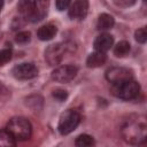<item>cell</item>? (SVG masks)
<instances>
[{
    "instance_id": "obj_1",
    "label": "cell",
    "mask_w": 147,
    "mask_h": 147,
    "mask_svg": "<svg viewBox=\"0 0 147 147\" xmlns=\"http://www.w3.org/2000/svg\"><path fill=\"white\" fill-rule=\"evenodd\" d=\"M121 133L124 140L132 145H139L147 139V123L142 116H130L122 125Z\"/></svg>"
},
{
    "instance_id": "obj_2",
    "label": "cell",
    "mask_w": 147,
    "mask_h": 147,
    "mask_svg": "<svg viewBox=\"0 0 147 147\" xmlns=\"http://www.w3.org/2000/svg\"><path fill=\"white\" fill-rule=\"evenodd\" d=\"M7 130L16 140H26L31 137L32 126L24 117H13L7 124Z\"/></svg>"
},
{
    "instance_id": "obj_3",
    "label": "cell",
    "mask_w": 147,
    "mask_h": 147,
    "mask_svg": "<svg viewBox=\"0 0 147 147\" xmlns=\"http://www.w3.org/2000/svg\"><path fill=\"white\" fill-rule=\"evenodd\" d=\"M140 91V85L134 80H126L119 84H113L111 92L115 96L123 99V100H131L134 99Z\"/></svg>"
},
{
    "instance_id": "obj_4",
    "label": "cell",
    "mask_w": 147,
    "mask_h": 147,
    "mask_svg": "<svg viewBox=\"0 0 147 147\" xmlns=\"http://www.w3.org/2000/svg\"><path fill=\"white\" fill-rule=\"evenodd\" d=\"M79 122H80V115L78 114V111L75 109H68L60 117L59 126H57L59 132L62 136L69 134L78 126Z\"/></svg>"
},
{
    "instance_id": "obj_5",
    "label": "cell",
    "mask_w": 147,
    "mask_h": 147,
    "mask_svg": "<svg viewBox=\"0 0 147 147\" xmlns=\"http://www.w3.org/2000/svg\"><path fill=\"white\" fill-rule=\"evenodd\" d=\"M106 78L111 84H119V83L133 79V72H132V70H130L127 68L114 67V68H110L107 70Z\"/></svg>"
},
{
    "instance_id": "obj_6",
    "label": "cell",
    "mask_w": 147,
    "mask_h": 147,
    "mask_svg": "<svg viewBox=\"0 0 147 147\" xmlns=\"http://www.w3.org/2000/svg\"><path fill=\"white\" fill-rule=\"evenodd\" d=\"M77 72L78 68L76 65H62L52 72V78L57 83H68L76 77Z\"/></svg>"
},
{
    "instance_id": "obj_7",
    "label": "cell",
    "mask_w": 147,
    "mask_h": 147,
    "mask_svg": "<svg viewBox=\"0 0 147 147\" xmlns=\"http://www.w3.org/2000/svg\"><path fill=\"white\" fill-rule=\"evenodd\" d=\"M17 9L21 15H23L25 18L36 21L39 20V10L37 6V0H18Z\"/></svg>"
},
{
    "instance_id": "obj_8",
    "label": "cell",
    "mask_w": 147,
    "mask_h": 147,
    "mask_svg": "<svg viewBox=\"0 0 147 147\" xmlns=\"http://www.w3.org/2000/svg\"><path fill=\"white\" fill-rule=\"evenodd\" d=\"M11 74L17 79H31L38 75V69L33 63H21L13 68Z\"/></svg>"
},
{
    "instance_id": "obj_9",
    "label": "cell",
    "mask_w": 147,
    "mask_h": 147,
    "mask_svg": "<svg viewBox=\"0 0 147 147\" xmlns=\"http://www.w3.org/2000/svg\"><path fill=\"white\" fill-rule=\"evenodd\" d=\"M65 47L62 44H53L49 45L45 51V60L49 65H56L63 59Z\"/></svg>"
},
{
    "instance_id": "obj_10",
    "label": "cell",
    "mask_w": 147,
    "mask_h": 147,
    "mask_svg": "<svg viewBox=\"0 0 147 147\" xmlns=\"http://www.w3.org/2000/svg\"><path fill=\"white\" fill-rule=\"evenodd\" d=\"M88 11V0H76L69 8V16L71 18L83 20Z\"/></svg>"
},
{
    "instance_id": "obj_11",
    "label": "cell",
    "mask_w": 147,
    "mask_h": 147,
    "mask_svg": "<svg viewBox=\"0 0 147 147\" xmlns=\"http://www.w3.org/2000/svg\"><path fill=\"white\" fill-rule=\"evenodd\" d=\"M114 44V38L111 34L109 33H101L100 36H98L93 42L94 49L99 51V52H103L106 53L107 51L110 49V47Z\"/></svg>"
},
{
    "instance_id": "obj_12",
    "label": "cell",
    "mask_w": 147,
    "mask_h": 147,
    "mask_svg": "<svg viewBox=\"0 0 147 147\" xmlns=\"http://www.w3.org/2000/svg\"><path fill=\"white\" fill-rule=\"evenodd\" d=\"M56 32H57L56 25H54L52 23H48V24H45V25H42L38 29L37 36L40 40H51L55 37Z\"/></svg>"
},
{
    "instance_id": "obj_13",
    "label": "cell",
    "mask_w": 147,
    "mask_h": 147,
    "mask_svg": "<svg viewBox=\"0 0 147 147\" xmlns=\"http://www.w3.org/2000/svg\"><path fill=\"white\" fill-rule=\"evenodd\" d=\"M106 60H107L106 53L95 51L88 55V57L86 60V65L88 68H98V67H101L102 64H105Z\"/></svg>"
},
{
    "instance_id": "obj_14",
    "label": "cell",
    "mask_w": 147,
    "mask_h": 147,
    "mask_svg": "<svg viewBox=\"0 0 147 147\" xmlns=\"http://www.w3.org/2000/svg\"><path fill=\"white\" fill-rule=\"evenodd\" d=\"M114 24H115L114 17L109 14L103 13L98 17L96 28H98V30H109L114 26Z\"/></svg>"
},
{
    "instance_id": "obj_15",
    "label": "cell",
    "mask_w": 147,
    "mask_h": 147,
    "mask_svg": "<svg viewBox=\"0 0 147 147\" xmlns=\"http://www.w3.org/2000/svg\"><path fill=\"white\" fill-rule=\"evenodd\" d=\"M16 145V139L8 130H0V147H13Z\"/></svg>"
},
{
    "instance_id": "obj_16",
    "label": "cell",
    "mask_w": 147,
    "mask_h": 147,
    "mask_svg": "<svg viewBox=\"0 0 147 147\" xmlns=\"http://www.w3.org/2000/svg\"><path fill=\"white\" fill-rule=\"evenodd\" d=\"M129 52H130V44L125 40L119 41L114 48V54L117 57H124L129 54Z\"/></svg>"
},
{
    "instance_id": "obj_17",
    "label": "cell",
    "mask_w": 147,
    "mask_h": 147,
    "mask_svg": "<svg viewBox=\"0 0 147 147\" xmlns=\"http://www.w3.org/2000/svg\"><path fill=\"white\" fill-rule=\"evenodd\" d=\"M26 106L32 110H39L42 106V98L40 95H30L26 98Z\"/></svg>"
},
{
    "instance_id": "obj_18",
    "label": "cell",
    "mask_w": 147,
    "mask_h": 147,
    "mask_svg": "<svg viewBox=\"0 0 147 147\" xmlns=\"http://www.w3.org/2000/svg\"><path fill=\"white\" fill-rule=\"evenodd\" d=\"M93 144H94V140L88 134H80L75 140V145L78 147H88V146H92Z\"/></svg>"
},
{
    "instance_id": "obj_19",
    "label": "cell",
    "mask_w": 147,
    "mask_h": 147,
    "mask_svg": "<svg viewBox=\"0 0 147 147\" xmlns=\"http://www.w3.org/2000/svg\"><path fill=\"white\" fill-rule=\"evenodd\" d=\"M15 40L18 42V44H26L31 40V33L29 31H22V32H18L15 37Z\"/></svg>"
},
{
    "instance_id": "obj_20",
    "label": "cell",
    "mask_w": 147,
    "mask_h": 147,
    "mask_svg": "<svg viewBox=\"0 0 147 147\" xmlns=\"http://www.w3.org/2000/svg\"><path fill=\"white\" fill-rule=\"evenodd\" d=\"M134 38L140 44H145L146 40H147V31H146V28H140L136 31L134 33Z\"/></svg>"
},
{
    "instance_id": "obj_21",
    "label": "cell",
    "mask_w": 147,
    "mask_h": 147,
    "mask_svg": "<svg viewBox=\"0 0 147 147\" xmlns=\"http://www.w3.org/2000/svg\"><path fill=\"white\" fill-rule=\"evenodd\" d=\"M11 59V51L10 49H2L0 51V67L9 62Z\"/></svg>"
},
{
    "instance_id": "obj_22",
    "label": "cell",
    "mask_w": 147,
    "mask_h": 147,
    "mask_svg": "<svg viewBox=\"0 0 147 147\" xmlns=\"http://www.w3.org/2000/svg\"><path fill=\"white\" fill-rule=\"evenodd\" d=\"M53 96H54L57 101L62 102V101H64V100L68 98V92H67L65 90H62V88H56V90L53 91Z\"/></svg>"
},
{
    "instance_id": "obj_23",
    "label": "cell",
    "mask_w": 147,
    "mask_h": 147,
    "mask_svg": "<svg viewBox=\"0 0 147 147\" xmlns=\"http://www.w3.org/2000/svg\"><path fill=\"white\" fill-rule=\"evenodd\" d=\"M114 3L117 7H122V8H129L131 6H133L136 3L137 0H113Z\"/></svg>"
},
{
    "instance_id": "obj_24",
    "label": "cell",
    "mask_w": 147,
    "mask_h": 147,
    "mask_svg": "<svg viewBox=\"0 0 147 147\" xmlns=\"http://www.w3.org/2000/svg\"><path fill=\"white\" fill-rule=\"evenodd\" d=\"M71 0H55V6L59 10H64L70 6Z\"/></svg>"
},
{
    "instance_id": "obj_25",
    "label": "cell",
    "mask_w": 147,
    "mask_h": 147,
    "mask_svg": "<svg viewBox=\"0 0 147 147\" xmlns=\"http://www.w3.org/2000/svg\"><path fill=\"white\" fill-rule=\"evenodd\" d=\"M2 8H3V0H0V13H1Z\"/></svg>"
},
{
    "instance_id": "obj_26",
    "label": "cell",
    "mask_w": 147,
    "mask_h": 147,
    "mask_svg": "<svg viewBox=\"0 0 147 147\" xmlns=\"http://www.w3.org/2000/svg\"><path fill=\"white\" fill-rule=\"evenodd\" d=\"M0 88H1V85H0Z\"/></svg>"
}]
</instances>
